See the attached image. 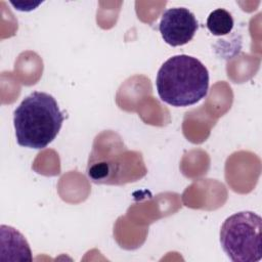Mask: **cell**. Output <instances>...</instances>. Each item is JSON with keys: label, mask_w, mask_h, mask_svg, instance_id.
<instances>
[{"label": "cell", "mask_w": 262, "mask_h": 262, "mask_svg": "<svg viewBox=\"0 0 262 262\" xmlns=\"http://www.w3.org/2000/svg\"><path fill=\"white\" fill-rule=\"evenodd\" d=\"M156 87L162 101L177 107L192 105L208 94L209 72L193 56L174 55L159 69Z\"/></svg>", "instance_id": "obj_1"}, {"label": "cell", "mask_w": 262, "mask_h": 262, "mask_svg": "<svg viewBox=\"0 0 262 262\" xmlns=\"http://www.w3.org/2000/svg\"><path fill=\"white\" fill-rule=\"evenodd\" d=\"M63 120L64 116L52 95L34 91L13 112L16 141L20 146L45 148L57 136Z\"/></svg>", "instance_id": "obj_2"}, {"label": "cell", "mask_w": 262, "mask_h": 262, "mask_svg": "<svg viewBox=\"0 0 262 262\" xmlns=\"http://www.w3.org/2000/svg\"><path fill=\"white\" fill-rule=\"evenodd\" d=\"M261 217L251 211L232 214L220 229V244L233 262H257L262 258Z\"/></svg>", "instance_id": "obj_3"}, {"label": "cell", "mask_w": 262, "mask_h": 262, "mask_svg": "<svg viewBox=\"0 0 262 262\" xmlns=\"http://www.w3.org/2000/svg\"><path fill=\"white\" fill-rule=\"evenodd\" d=\"M199 28L192 12L184 7H173L162 14L159 30L164 41L170 46H182L193 38Z\"/></svg>", "instance_id": "obj_4"}, {"label": "cell", "mask_w": 262, "mask_h": 262, "mask_svg": "<svg viewBox=\"0 0 262 262\" xmlns=\"http://www.w3.org/2000/svg\"><path fill=\"white\" fill-rule=\"evenodd\" d=\"M207 28L215 36L227 35L233 28V18L227 10L215 9L207 18Z\"/></svg>", "instance_id": "obj_5"}]
</instances>
